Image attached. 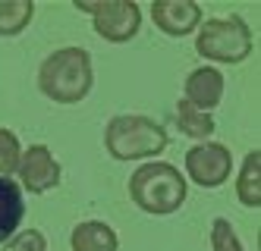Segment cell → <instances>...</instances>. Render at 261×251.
Returning a JSON list of instances; mask_svg holds the SVG:
<instances>
[{
    "mask_svg": "<svg viewBox=\"0 0 261 251\" xmlns=\"http://www.w3.org/2000/svg\"><path fill=\"white\" fill-rule=\"evenodd\" d=\"M236 198L242 207H252V210L261 207V151L258 148L242 157L239 176H236Z\"/></svg>",
    "mask_w": 261,
    "mask_h": 251,
    "instance_id": "obj_12",
    "label": "cell"
},
{
    "mask_svg": "<svg viewBox=\"0 0 261 251\" xmlns=\"http://www.w3.org/2000/svg\"><path fill=\"white\" fill-rule=\"evenodd\" d=\"M25 220V191L16 179L0 176V245L10 242Z\"/></svg>",
    "mask_w": 261,
    "mask_h": 251,
    "instance_id": "obj_10",
    "label": "cell"
},
{
    "mask_svg": "<svg viewBox=\"0 0 261 251\" xmlns=\"http://www.w3.org/2000/svg\"><path fill=\"white\" fill-rule=\"evenodd\" d=\"M167 129L142 113H117L104 129V148L114 160H154L167 151Z\"/></svg>",
    "mask_w": 261,
    "mask_h": 251,
    "instance_id": "obj_3",
    "label": "cell"
},
{
    "mask_svg": "<svg viewBox=\"0 0 261 251\" xmlns=\"http://www.w3.org/2000/svg\"><path fill=\"white\" fill-rule=\"evenodd\" d=\"M151 19L154 25L170 35V38H186L198 32L201 25V7L195 0H154L151 4Z\"/></svg>",
    "mask_w": 261,
    "mask_h": 251,
    "instance_id": "obj_8",
    "label": "cell"
},
{
    "mask_svg": "<svg viewBox=\"0 0 261 251\" xmlns=\"http://www.w3.org/2000/svg\"><path fill=\"white\" fill-rule=\"evenodd\" d=\"M72 251H120L117 229L104 220H82L69 233Z\"/></svg>",
    "mask_w": 261,
    "mask_h": 251,
    "instance_id": "obj_11",
    "label": "cell"
},
{
    "mask_svg": "<svg viewBox=\"0 0 261 251\" xmlns=\"http://www.w3.org/2000/svg\"><path fill=\"white\" fill-rule=\"evenodd\" d=\"M223 88H227V82H223V72L217 66H198L186 75L182 101H189L201 113H211L223 101Z\"/></svg>",
    "mask_w": 261,
    "mask_h": 251,
    "instance_id": "obj_9",
    "label": "cell"
},
{
    "mask_svg": "<svg viewBox=\"0 0 261 251\" xmlns=\"http://www.w3.org/2000/svg\"><path fill=\"white\" fill-rule=\"evenodd\" d=\"M16 176H19L22 191H29V195H44V191L60 185L63 170H60V160L54 157V151L47 145H29V151L22 148Z\"/></svg>",
    "mask_w": 261,
    "mask_h": 251,
    "instance_id": "obj_7",
    "label": "cell"
},
{
    "mask_svg": "<svg viewBox=\"0 0 261 251\" xmlns=\"http://www.w3.org/2000/svg\"><path fill=\"white\" fill-rule=\"evenodd\" d=\"M195 53L201 60L236 66L252 53V29L242 16H214L201 19L195 32Z\"/></svg>",
    "mask_w": 261,
    "mask_h": 251,
    "instance_id": "obj_4",
    "label": "cell"
},
{
    "mask_svg": "<svg viewBox=\"0 0 261 251\" xmlns=\"http://www.w3.org/2000/svg\"><path fill=\"white\" fill-rule=\"evenodd\" d=\"M4 251H47V239L38 229H19L10 242H4Z\"/></svg>",
    "mask_w": 261,
    "mask_h": 251,
    "instance_id": "obj_17",
    "label": "cell"
},
{
    "mask_svg": "<svg viewBox=\"0 0 261 251\" xmlns=\"http://www.w3.org/2000/svg\"><path fill=\"white\" fill-rule=\"evenodd\" d=\"M208 242H211V251H246L242 248V239L236 236V229L227 217H214Z\"/></svg>",
    "mask_w": 261,
    "mask_h": 251,
    "instance_id": "obj_16",
    "label": "cell"
},
{
    "mask_svg": "<svg viewBox=\"0 0 261 251\" xmlns=\"http://www.w3.org/2000/svg\"><path fill=\"white\" fill-rule=\"evenodd\" d=\"M189 182L167 160H148L129 176V198L151 217H170L186 204Z\"/></svg>",
    "mask_w": 261,
    "mask_h": 251,
    "instance_id": "obj_2",
    "label": "cell"
},
{
    "mask_svg": "<svg viewBox=\"0 0 261 251\" xmlns=\"http://www.w3.org/2000/svg\"><path fill=\"white\" fill-rule=\"evenodd\" d=\"M95 85L91 53L85 47H60L38 66V88L54 104H79Z\"/></svg>",
    "mask_w": 261,
    "mask_h": 251,
    "instance_id": "obj_1",
    "label": "cell"
},
{
    "mask_svg": "<svg viewBox=\"0 0 261 251\" xmlns=\"http://www.w3.org/2000/svg\"><path fill=\"white\" fill-rule=\"evenodd\" d=\"M76 10L91 16L95 35L110 44L133 41L142 29V7L136 0H76Z\"/></svg>",
    "mask_w": 261,
    "mask_h": 251,
    "instance_id": "obj_5",
    "label": "cell"
},
{
    "mask_svg": "<svg viewBox=\"0 0 261 251\" xmlns=\"http://www.w3.org/2000/svg\"><path fill=\"white\" fill-rule=\"evenodd\" d=\"M35 16L32 0H0V38L22 35Z\"/></svg>",
    "mask_w": 261,
    "mask_h": 251,
    "instance_id": "obj_14",
    "label": "cell"
},
{
    "mask_svg": "<svg viewBox=\"0 0 261 251\" xmlns=\"http://www.w3.org/2000/svg\"><path fill=\"white\" fill-rule=\"evenodd\" d=\"M176 123H179V132L189 135V138H195V142H211V135L217 129L211 113L195 110L189 101H179L176 104Z\"/></svg>",
    "mask_w": 261,
    "mask_h": 251,
    "instance_id": "obj_13",
    "label": "cell"
},
{
    "mask_svg": "<svg viewBox=\"0 0 261 251\" xmlns=\"http://www.w3.org/2000/svg\"><path fill=\"white\" fill-rule=\"evenodd\" d=\"M186 182H195L198 188H220L233 176V154L220 142H195L186 151Z\"/></svg>",
    "mask_w": 261,
    "mask_h": 251,
    "instance_id": "obj_6",
    "label": "cell"
},
{
    "mask_svg": "<svg viewBox=\"0 0 261 251\" xmlns=\"http://www.w3.org/2000/svg\"><path fill=\"white\" fill-rule=\"evenodd\" d=\"M19 157H22V145L16 138V132L0 126V176L13 179L19 170Z\"/></svg>",
    "mask_w": 261,
    "mask_h": 251,
    "instance_id": "obj_15",
    "label": "cell"
}]
</instances>
